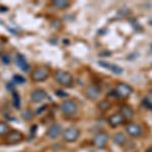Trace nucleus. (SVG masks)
<instances>
[{
	"label": "nucleus",
	"instance_id": "14",
	"mask_svg": "<svg viewBox=\"0 0 152 152\" xmlns=\"http://www.w3.org/2000/svg\"><path fill=\"white\" fill-rule=\"evenodd\" d=\"M120 113H121V115L124 117V119L126 120V121H129V120H131L132 118L134 117V111L133 109H132L130 105H122L121 109H120Z\"/></svg>",
	"mask_w": 152,
	"mask_h": 152
},
{
	"label": "nucleus",
	"instance_id": "11",
	"mask_svg": "<svg viewBox=\"0 0 152 152\" xmlns=\"http://www.w3.org/2000/svg\"><path fill=\"white\" fill-rule=\"evenodd\" d=\"M31 99L34 102H42L47 99V92L44 89H36L31 94Z\"/></svg>",
	"mask_w": 152,
	"mask_h": 152
},
{
	"label": "nucleus",
	"instance_id": "20",
	"mask_svg": "<svg viewBox=\"0 0 152 152\" xmlns=\"http://www.w3.org/2000/svg\"><path fill=\"white\" fill-rule=\"evenodd\" d=\"M9 133V126L5 122H1L0 124V135L1 136H5Z\"/></svg>",
	"mask_w": 152,
	"mask_h": 152
},
{
	"label": "nucleus",
	"instance_id": "21",
	"mask_svg": "<svg viewBox=\"0 0 152 152\" xmlns=\"http://www.w3.org/2000/svg\"><path fill=\"white\" fill-rule=\"evenodd\" d=\"M12 97H13V105L16 109L20 107V99H19V94L16 91H12Z\"/></svg>",
	"mask_w": 152,
	"mask_h": 152
},
{
	"label": "nucleus",
	"instance_id": "9",
	"mask_svg": "<svg viewBox=\"0 0 152 152\" xmlns=\"http://www.w3.org/2000/svg\"><path fill=\"white\" fill-rule=\"evenodd\" d=\"M126 132L131 137H140L142 135V128L138 124L129 123L126 126Z\"/></svg>",
	"mask_w": 152,
	"mask_h": 152
},
{
	"label": "nucleus",
	"instance_id": "5",
	"mask_svg": "<svg viewBox=\"0 0 152 152\" xmlns=\"http://www.w3.org/2000/svg\"><path fill=\"white\" fill-rule=\"evenodd\" d=\"M80 135L79 129H77L76 127H69L63 132V139L66 142H75L78 139Z\"/></svg>",
	"mask_w": 152,
	"mask_h": 152
},
{
	"label": "nucleus",
	"instance_id": "19",
	"mask_svg": "<svg viewBox=\"0 0 152 152\" xmlns=\"http://www.w3.org/2000/svg\"><path fill=\"white\" fill-rule=\"evenodd\" d=\"M143 104L145 105V107L149 110H152V90L149 91L148 95L143 99Z\"/></svg>",
	"mask_w": 152,
	"mask_h": 152
},
{
	"label": "nucleus",
	"instance_id": "3",
	"mask_svg": "<svg viewBox=\"0 0 152 152\" xmlns=\"http://www.w3.org/2000/svg\"><path fill=\"white\" fill-rule=\"evenodd\" d=\"M50 76V68L48 66H39L31 73V79L36 82L45 81Z\"/></svg>",
	"mask_w": 152,
	"mask_h": 152
},
{
	"label": "nucleus",
	"instance_id": "1",
	"mask_svg": "<svg viewBox=\"0 0 152 152\" xmlns=\"http://www.w3.org/2000/svg\"><path fill=\"white\" fill-rule=\"evenodd\" d=\"M54 79L57 81L59 84L65 87H71L74 83L73 76L69 72L64 70H57L54 74Z\"/></svg>",
	"mask_w": 152,
	"mask_h": 152
},
{
	"label": "nucleus",
	"instance_id": "7",
	"mask_svg": "<svg viewBox=\"0 0 152 152\" xmlns=\"http://www.w3.org/2000/svg\"><path fill=\"white\" fill-rule=\"evenodd\" d=\"M109 141V135L105 132H99L94 137V146L99 149L104 148Z\"/></svg>",
	"mask_w": 152,
	"mask_h": 152
},
{
	"label": "nucleus",
	"instance_id": "24",
	"mask_svg": "<svg viewBox=\"0 0 152 152\" xmlns=\"http://www.w3.org/2000/svg\"><path fill=\"white\" fill-rule=\"evenodd\" d=\"M13 80L15 81L16 83H19V84H21V83H24L26 82V79L23 77V76H20V75H15L13 77Z\"/></svg>",
	"mask_w": 152,
	"mask_h": 152
},
{
	"label": "nucleus",
	"instance_id": "2",
	"mask_svg": "<svg viewBox=\"0 0 152 152\" xmlns=\"http://www.w3.org/2000/svg\"><path fill=\"white\" fill-rule=\"evenodd\" d=\"M60 110H61V112H62V114L65 115V116L73 117L77 114L78 107H77V104H76V102H74L73 100L66 99L61 104Z\"/></svg>",
	"mask_w": 152,
	"mask_h": 152
},
{
	"label": "nucleus",
	"instance_id": "23",
	"mask_svg": "<svg viewBox=\"0 0 152 152\" xmlns=\"http://www.w3.org/2000/svg\"><path fill=\"white\" fill-rule=\"evenodd\" d=\"M1 61L4 63V64H9L11 62V58H10V55L7 53H3L1 55Z\"/></svg>",
	"mask_w": 152,
	"mask_h": 152
},
{
	"label": "nucleus",
	"instance_id": "4",
	"mask_svg": "<svg viewBox=\"0 0 152 152\" xmlns=\"http://www.w3.org/2000/svg\"><path fill=\"white\" fill-rule=\"evenodd\" d=\"M115 94L120 99H128L132 94V87L124 82H119L115 87Z\"/></svg>",
	"mask_w": 152,
	"mask_h": 152
},
{
	"label": "nucleus",
	"instance_id": "22",
	"mask_svg": "<svg viewBox=\"0 0 152 152\" xmlns=\"http://www.w3.org/2000/svg\"><path fill=\"white\" fill-rule=\"evenodd\" d=\"M23 118L24 120H26V121H29V120H31L34 118V113L31 112V110H26V111L23 112Z\"/></svg>",
	"mask_w": 152,
	"mask_h": 152
},
{
	"label": "nucleus",
	"instance_id": "15",
	"mask_svg": "<svg viewBox=\"0 0 152 152\" xmlns=\"http://www.w3.org/2000/svg\"><path fill=\"white\" fill-rule=\"evenodd\" d=\"M16 64H18V67L23 71H24V72H28L29 70V65L26 61V58H24L23 55H20V54H18V55L16 56Z\"/></svg>",
	"mask_w": 152,
	"mask_h": 152
},
{
	"label": "nucleus",
	"instance_id": "16",
	"mask_svg": "<svg viewBox=\"0 0 152 152\" xmlns=\"http://www.w3.org/2000/svg\"><path fill=\"white\" fill-rule=\"evenodd\" d=\"M52 4L57 9H65L70 5V2L68 0H54Z\"/></svg>",
	"mask_w": 152,
	"mask_h": 152
},
{
	"label": "nucleus",
	"instance_id": "17",
	"mask_svg": "<svg viewBox=\"0 0 152 152\" xmlns=\"http://www.w3.org/2000/svg\"><path fill=\"white\" fill-rule=\"evenodd\" d=\"M113 140H114V142L117 144V145H120V146H123L124 144L127 142L126 136H125L123 133H117V134H115L114 137H113Z\"/></svg>",
	"mask_w": 152,
	"mask_h": 152
},
{
	"label": "nucleus",
	"instance_id": "13",
	"mask_svg": "<svg viewBox=\"0 0 152 152\" xmlns=\"http://www.w3.org/2000/svg\"><path fill=\"white\" fill-rule=\"evenodd\" d=\"M61 132H62V128H61L60 125L53 124L52 126H51L50 128L48 129L47 136L50 137V138H52V139H55V138H57L59 135L61 134Z\"/></svg>",
	"mask_w": 152,
	"mask_h": 152
},
{
	"label": "nucleus",
	"instance_id": "12",
	"mask_svg": "<svg viewBox=\"0 0 152 152\" xmlns=\"http://www.w3.org/2000/svg\"><path fill=\"white\" fill-rule=\"evenodd\" d=\"M99 64L102 66V67L111 70L112 72L115 73V74H121V73H123V69H122L120 66H118L116 64H112V63L104 62V61H99Z\"/></svg>",
	"mask_w": 152,
	"mask_h": 152
},
{
	"label": "nucleus",
	"instance_id": "6",
	"mask_svg": "<svg viewBox=\"0 0 152 152\" xmlns=\"http://www.w3.org/2000/svg\"><path fill=\"white\" fill-rule=\"evenodd\" d=\"M23 140V135L21 132L16 131V130H12L6 135L5 143L9 145H14V144H18Z\"/></svg>",
	"mask_w": 152,
	"mask_h": 152
},
{
	"label": "nucleus",
	"instance_id": "8",
	"mask_svg": "<svg viewBox=\"0 0 152 152\" xmlns=\"http://www.w3.org/2000/svg\"><path fill=\"white\" fill-rule=\"evenodd\" d=\"M100 94H102V89H100V87L96 84L89 85V86L86 88V91H85L86 96L90 99H97V97L100 95Z\"/></svg>",
	"mask_w": 152,
	"mask_h": 152
},
{
	"label": "nucleus",
	"instance_id": "18",
	"mask_svg": "<svg viewBox=\"0 0 152 152\" xmlns=\"http://www.w3.org/2000/svg\"><path fill=\"white\" fill-rule=\"evenodd\" d=\"M111 107H112L111 102H110L109 100H107V99L102 100V102L99 104V109L100 110V111H102V112L109 111V110L111 109Z\"/></svg>",
	"mask_w": 152,
	"mask_h": 152
},
{
	"label": "nucleus",
	"instance_id": "10",
	"mask_svg": "<svg viewBox=\"0 0 152 152\" xmlns=\"http://www.w3.org/2000/svg\"><path fill=\"white\" fill-rule=\"evenodd\" d=\"M125 121H126V120H125L124 117L121 115V113H117V114L112 115V116H110L109 120H107L110 126L113 127V128H117V127L123 125Z\"/></svg>",
	"mask_w": 152,
	"mask_h": 152
}]
</instances>
